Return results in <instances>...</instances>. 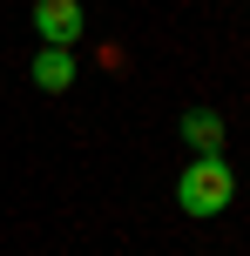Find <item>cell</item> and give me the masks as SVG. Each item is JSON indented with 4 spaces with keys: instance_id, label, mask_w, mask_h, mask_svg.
I'll list each match as a JSON object with an SVG mask.
<instances>
[{
    "instance_id": "cell-1",
    "label": "cell",
    "mask_w": 250,
    "mask_h": 256,
    "mask_svg": "<svg viewBox=\"0 0 250 256\" xmlns=\"http://www.w3.org/2000/svg\"><path fill=\"white\" fill-rule=\"evenodd\" d=\"M176 202H183V216H223L237 202V176L223 168V155H196L176 176Z\"/></svg>"
},
{
    "instance_id": "cell-4",
    "label": "cell",
    "mask_w": 250,
    "mask_h": 256,
    "mask_svg": "<svg viewBox=\"0 0 250 256\" xmlns=\"http://www.w3.org/2000/svg\"><path fill=\"white\" fill-rule=\"evenodd\" d=\"M34 81H41L48 94H61L68 81H75V54H68V48H41V54H34Z\"/></svg>"
},
{
    "instance_id": "cell-3",
    "label": "cell",
    "mask_w": 250,
    "mask_h": 256,
    "mask_svg": "<svg viewBox=\"0 0 250 256\" xmlns=\"http://www.w3.org/2000/svg\"><path fill=\"white\" fill-rule=\"evenodd\" d=\"M183 142L196 155H223V122H216L210 108H189V115H183Z\"/></svg>"
},
{
    "instance_id": "cell-2",
    "label": "cell",
    "mask_w": 250,
    "mask_h": 256,
    "mask_svg": "<svg viewBox=\"0 0 250 256\" xmlns=\"http://www.w3.org/2000/svg\"><path fill=\"white\" fill-rule=\"evenodd\" d=\"M81 0H34V34L48 40V48H75L81 40Z\"/></svg>"
}]
</instances>
